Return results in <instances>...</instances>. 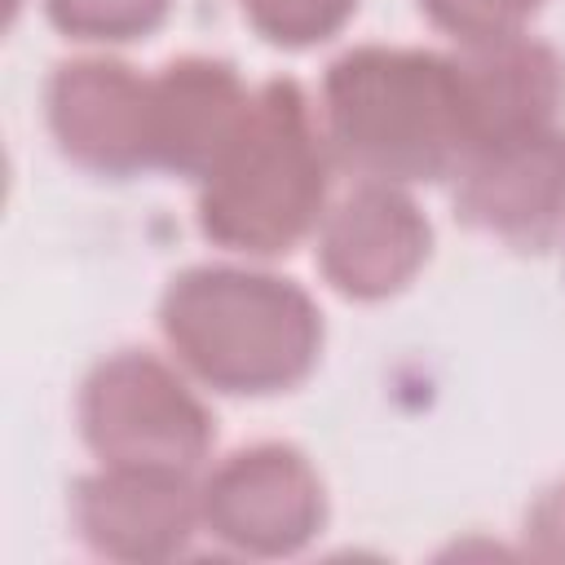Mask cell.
I'll return each mask as SVG.
<instances>
[{
  "instance_id": "obj_1",
  "label": "cell",
  "mask_w": 565,
  "mask_h": 565,
  "mask_svg": "<svg viewBox=\"0 0 565 565\" xmlns=\"http://www.w3.org/2000/svg\"><path fill=\"white\" fill-rule=\"evenodd\" d=\"M322 132L335 168L362 181H450L472 150L455 57L397 44L340 53L322 75Z\"/></svg>"
},
{
  "instance_id": "obj_2",
  "label": "cell",
  "mask_w": 565,
  "mask_h": 565,
  "mask_svg": "<svg viewBox=\"0 0 565 565\" xmlns=\"http://www.w3.org/2000/svg\"><path fill=\"white\" fill-rule=\"evenodd\" d=\"M331 163L305 88L265 79L199 177L203 238L243 256H287L327 216Z\"/></svg>"
},
{
  "instance_id": "obj_3",
  "label": "cell",
  "mask_w": 565,
  "mask_h": 565,
  "mask_svg": "<svg viewBox=\"0 0 565 565\" xmlns=\"http://www.w3.org/2000/svg\"><path fill=\"white\" fill-rule=\"evenodd\" d=\"M159 331L190 375L230 397H274L309 380L322 313L305 287L238 265H194L159 300Z\"/></svg>"
},
{
  "instance_id": "obj_4",
  "label": "cell",
  "mask_w": 565,
  "mask_h": 565,
  "mask_svg": "<svg viewBox=\"0 0 565 565\" xmlns=\"http://www.w3.org/2000/svg\"><path fill=\"white\" fill-rule=\"evenodd\" d=\"M79 433L102 463L168 472H194L216 441V424L194 388L146 349H119L88 371Z\"/></svg>"
},
{
  "instance_id": "obj_5",
  "label": "cell",
  "mask_w": 565,
  "mask_h": 565,
  "mask_svg": "<svg viewBox=\"0 0 565 565\" xmlns=\"http://www.w3.org/2000/svg\"><path fill=\"white\" fill-rule=\"evenodd\" d=\"M203 530L256 561L305 552L327 525V486L305 450L256 441L225 455L199 486Z\"/></svg>"
},
{
  "instance_id": "obj_6",
  "label": "cell",
  "mask_w": 565,
  "mask_h": 565,
  "mask_svg": "<svg viewBox=\"0 0 565 565\" xmlns=\"http://www.w3.org/2000/svg\"><path fill=\"white\" fill-rule=\"evenodd\" d=\"M455 181V216L512 247L547 252L565 234V128H539L481 146L463 159Z\"/></svg>"
},
{
  "instance_id": "obj_7",
  "label": "cell",
  "mask_w": 565,
  "mask_h": 565,
  "mask_svg": "<svg viewBox=\"0 0 565 565\" xmlns=\"http://www.w3.org/2000/svg\"><path fill=\"white\" fill-rule=\"evenodd\" d=\"M71 521L88 552L150 565L190 552L203 508L190 472L106 463L102 472H88L71 486Z\"/></svg>"
},
{
  "instance_id": "obj_8",
  "label": "cell",
  "mask_w": 565,
  "mask_h": 565,
  "mask_svg": "<svg viewBox=\"0 0 565 565\" xmlns=\"http://www.w3.org/2000/svg\"><path fill=\"white\" fill-rule=\"evenodd\" d=\"M433 225L402 185L362 181L318 225V269L344 300H388L428 265Z\"/></svg>"
},
{
  "instance_id": "obj_9",
  "label": "cell",
  "mask_w": 565,
  "mask_h": 565,
  "mask_svg": "<svg viewBox=\"0 0 565 565\" xmlns=\"http://www.w3.org/2000/svg\"><path fill=\"white\" fill-rule=\"evenodd\" d=\"M57 150L102 177L150 168V79L115 57L57 62L44 88Z\"/></svg>"
},
{
  "instance_id": "obj_10",
  "label": "cell",
  "mask_w": 565,
  "mask_h": 565,
  "mask_svg": "<svg viewBox=\"0 0 565 565\" xmlns=\"http://www.w3.org/2000/svg\"><path fill=\"white\" fill-rule=\"evenodd\" d=\"M450 57L463 93L472 150L556 124L565 106V57L552 44L516 31L459 44V53Z\"/></svg>"
},
{
  "instance_id": "obj_11",
  "label": "cell",
  "mask_w": 565,
  "mask_h": 565,
  "mask_svg": "<svg viewBox=\"0 0 565 565\" xmlns=\"http://www.w3.org/2000/svg\"><path fill=\"white\" fill-rule=\"evenodd\" d=\"M252 88L221 57H177L150 75V168L177 177H203L234 124L243 119Z\"/></svg>"
},
{
  "instance_id": "obj_12",
  "label": "cell",
  "mask_w": 565,
  "mask_h": 565,
  "mask_svg": "<svg viewBox=\"0 0 565 565\" xmlns=\"http://www.w3.org/2000/svg\"><path fill=\"white\" fill-rule=\"evenodd\" d=\"M172 0H44L49 22L79 44H128L163 26Z\"/></svg>"
},
{
  "instance_id": "obj_13",
  "label": "cell",
  "mask_w": 565,
  "mask_h": 565,
  "mask_svg": "<svg viewBox=\"0 0 565 565\" xmlns=\"http://www.w3.org/2000/svg\"><path fill=\"white\" fill-rule=\"evenodd\" d=\"M243 18L278 49H313L344 31L358 0H238Z\"/></svg>"
},
{
  "instance_id": "obj_14",
  "label": "cell",
  "mask_w": 565,
  "mask_h": 565,
  "mask_svg": "<svg viewBox=\"0 0 565 565\" xmlns=\"http://www.w3.org/2000/svg\"><path fill=\"white\" fill-rule=\"evenodd\" d=\"M547 0H419L428 22L459 44L494 40V35H516L525 22L543 9Z\"/></svg>"
},
{
  "instance_id": "obj_15",
  "label": "cell",
  "mask_w": 565,
  "mask_h": 565,
  "mask_svg": "<svg viewBox=\"0 0 565 565\" xmlns=\"http://www.w3.org/2000/svg\"><path fill=\"white\" fill-rule=\"evenodd\" d=\"M525 552L565 565V477L552 481L525 512Z\"/></svg>"
}]
</instances>
